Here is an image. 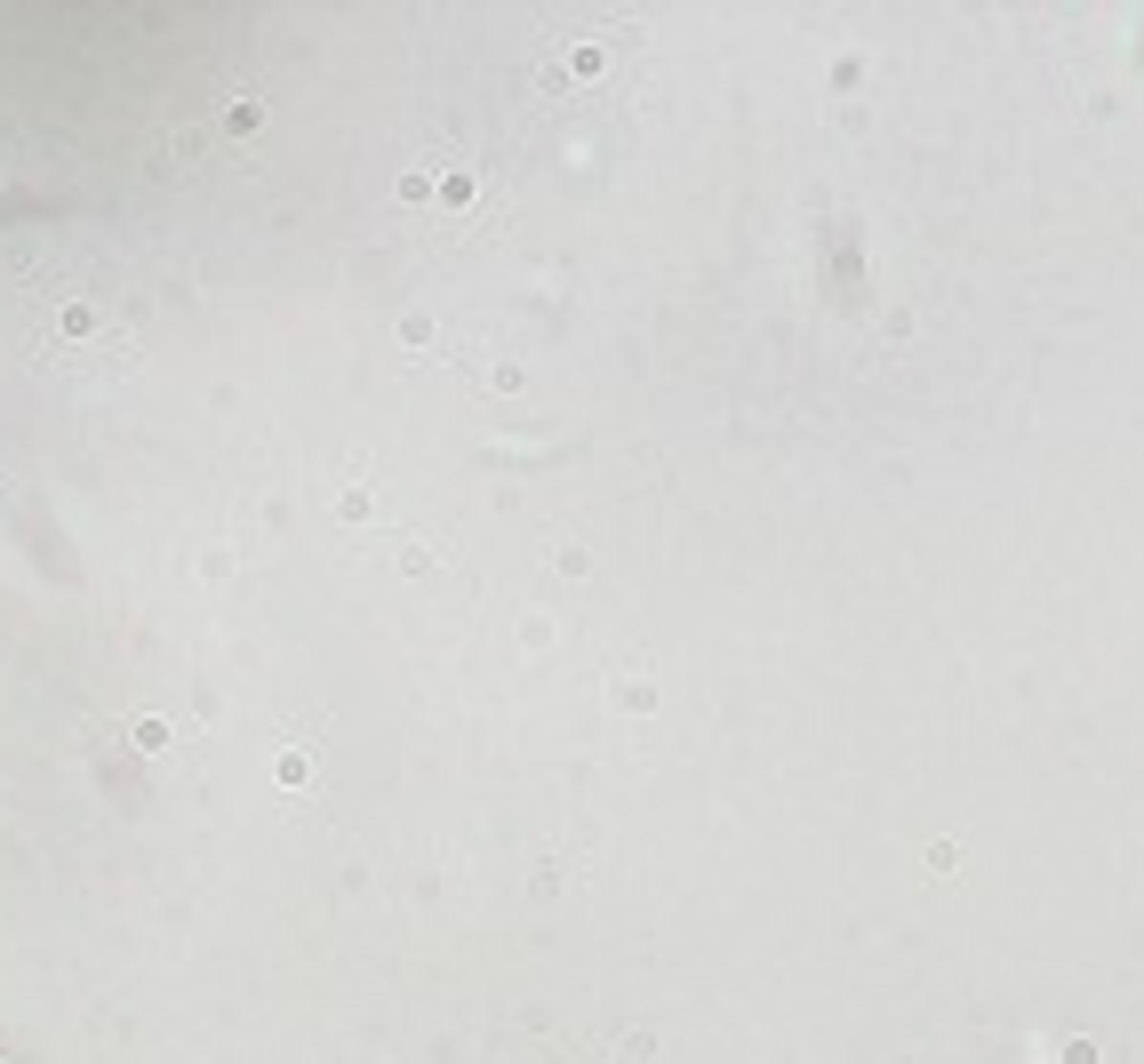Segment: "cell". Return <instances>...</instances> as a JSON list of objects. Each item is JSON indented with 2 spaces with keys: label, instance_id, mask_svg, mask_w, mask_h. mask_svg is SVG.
Wrapping results in <instances>:
<instances>
[{
  "label": "cell",
  "instance_id": "3957f363",
  "mask_svg": "<svg viewBox=\"0 0 1144 1064\" xmlns=\"http://www.w3.org/2000/svg\"><path fill=\"white\" fill-rule=\"evenodd\" d=\"M312 777V753H280V784H304Z\"/></svg>",
  "mask_w": 1144,
  "mask_h": 1064
},
{
  "label": "cell",
  "instance_id": "7a4b0ae2",
  "mask_svg": "<svg viewBox=\"0 0 1144 1064\" xmlns=\"http://www.w3.org/2000/svg\"><path fill=\"white\" fill-rule=\"evenodd\" d=\"M128 736H137V753H168V720H137Z\"/></svg>",
  "mask_w": 1144,
  "mask_h": 1064
},
{
  "label": "cell",
  "instance_id": "6da1fadb",
  "mask_svg": "<svg viewBox=\"0 0 1144 1064\" xmlns=\"http://www.w3.org/2000/svg\"><path fill=\"white\" fill-rule=\"evenodd\" d=\"M257 121H264V104H257V97H233V104H224V128H233V137H249Z\"/></svg>",
  "mask_w": 1144,
  "mask_h": 1064
}]
</instances>
